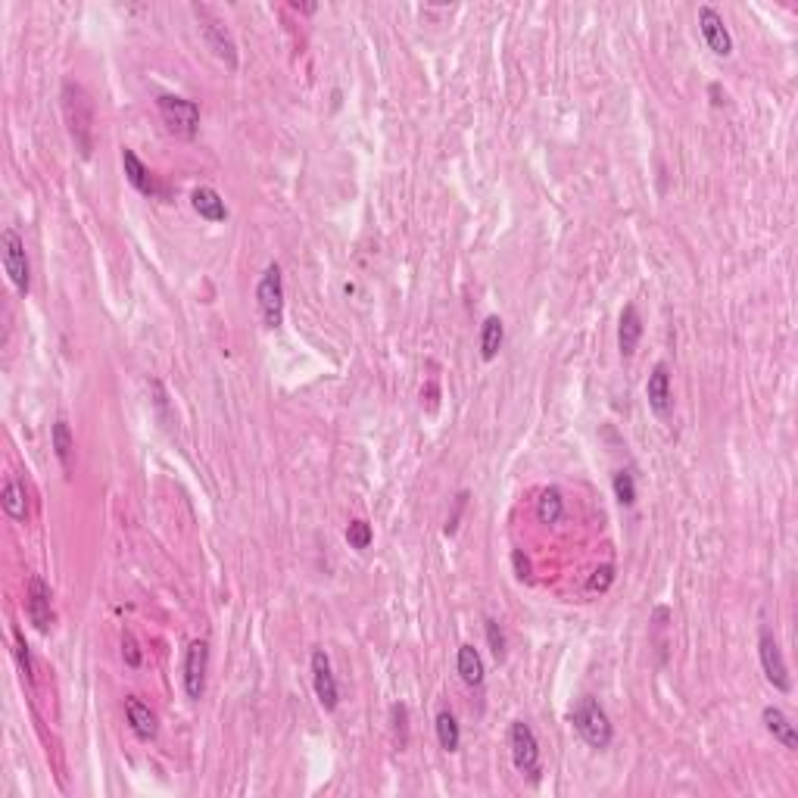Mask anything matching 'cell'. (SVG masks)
I'll return each instance as SVG.
<instances>
[{"mask_svg":"<svg viewBox=\"0 0 798 798\" xmlns=\"http://www.w3.org/2000/svg\"><path fill=\"white\" fill-rule=\"evenodd\" d=\"M455 668H459L461 680H465L468 686H480V683H484V661H480V655H478L474 645H459Z\"/></svg>","mask_w":798,"mask_h":798,"instance_id":"7402d4cb","label":"cell"},{"mask_svg":"<svg viewBox=\"0 0 798 798\" xmlns=\"http://www.w3.org/2000/svg\"><path fill=\"white\" fill-rule=\"evenodd\" d=\"M761 720H764V727H768V733L777 739V743L783 745V749H789V752H795V749H798L795 724L786 718V714L780 711V708H774V705L764 708V711H761Z\"/></svg>","mask_w":798,"mask_h":798,"instance_id":"e0dca14e","label":"cell"},{"mask_svg":"<svg viewBox=\"0 0 798 798\" xmlns=\"http://www.w3.org/2000/svg\"><path fill=\"white\" fill-rule=\"evenodd\" d=\"M122 169H125V179L131 181V187H135L137 194H144V197H156V194H160V185H156L154 172L144 166L141 156H137L135 150L122 147Z\"/></svg>","mask_w":798,"mask_h":798,"instance_id":"5bb4252c","label":"cell"},{"mask_svg":"<svg viewBox=\"0 0 798 798\" xmlns=\"http://www.w3.org/2000/svg\"><path fill=\"white\" fill-rule=\"evenodd\" d=\"M156 110H160L162 122L169 125V131H172V135L185 137V141H191V137L197 135V129H200V106L194 104V100L162 94V97H156Z\"/></svg>","mask_w":798,"mask_h":798,"instance_id":"3957f363","label":"cell"},{"mask_svg":"<svg viewBox=\"0 0 798 798\" xmlns=\"http://www.w3.org/2000/svg\"><path fill=\"white\" fill-rule=\"evenodd\" d=\"M0 259H4V269L10 275L12 287L25 296L31 287V265H29V256H25L22 237L12 228H4V234H0Z\"/></svg>","mask_w":798,"mask_h":798,"instance_id":"8992f818","label":"cell"},{"mask_svg":"<svg viewBox=\"0 0 798 798\" xmlns=\"http://www.w3.org/2000/svg\"><path fill=\"white\" fill-rule=\"evenodd\" d=\"M614 496H618L620 505L636 503V480H633V471H618L614 474Z\"/></svg>","mask_w":798,"mask_h":798,"instance_id":"484cf974","label":"cell"},{"mask_svg":"<svg viewBox=\"0 0 798 798\" xmlns=\"http://www.w3.org/2000/svg\"><path fill=\"white\" fill-rule=\"evenodd\" d=\"M561 511H565V499H561V493L555 490V486L543 490L540 503H536V518H540V524H559Z\"/></svg>","mask_w":798,"mask_h":798,"instance_id":"603a6c76","label":"cell"},{"mask_svg":"<svg viewBox=\"0 0 798 798\" xmlns=\"http://www.w3.org/2000/svg\"><path fill=\"white\" fill-rule=\"evenodd\" d=\"M611 580H614V565H602L599 571L590 578V584H586V586H590L593 593H596V590L602 593V590H608V586H611Z\"/></svg>","mask_w":798,"mask_h":798,"instance_id":"4dcf8cb0","label":"cell"},{"mask_svg":"<svg viewBox=\"0 0 798 798\" xmlns=\"http://www.w3.org/2000/svg\"><path fill=\"white\" fill-rule=\"evenodd\" d=\"M758 655H761L764 677H768V680L774 683L780 693H789V689H793L789 668H786V661H783V652H780V645H777V639H774V633L770 630H761V636H758Z\"/></svg>","mask_w":798,"mask_h":798,"instance_id":"ba28073f","label":"cell"},{"mask_svg":"<svg viewBox=\"0 0 798 798\" xmlns=\"http://www.w3.org/2000/svg\"><path fill=\"white\" fill-rule=\"evenodd\" d=\"M509 749H511V761H515L518 774L530 777V780H540V743H536L534 730L524 720H515L509 730Z\"/></svg>","mask_w":798,"mask_h":798,"instance_id":"5b68a950","label":"cell"},{"mask_svg":"<svg viewBox=\"0 0 798 798\" xmlns=\"http://www.w3.org/2000/svg\"><path fill=\"white\" fill-rule=\"evenodd\" d=\"M256 306L259 315H262L265 328H281L284 321V275H281V265L271 262L265 269L262 281L256 287Z\"/></svg>","mask_w":798,"mask_h":798,"instance_id":"277c9868","label":"cell"},{"mask_svg":"<svg viewBox=\"0 0 798 798\" xmlns=\"http://www.w3.org/2000/svg\"><path fill=\"white\" fill-rule=\"evenodd\" d=\"M645 396H649V409L658 418H670V411H674V394H670V371L664 362H658L652 369L649 381H645Z\"/></svg>","mask_w":798,"mask_h":798,"instance_id":"7c38bea8","label":"cell"},{"mask_svg":"<svg viewBox=\"0 0 798 798\" xmlns=\"http://www.w3.org/2000/svg\"><path fill=\"white\" fill-rule=\"evenodd\" d=\"M125 718H129V724L137 739L150 743V739L156 736V714L150 711L137 695H129V699H125Z\"/></svg>","mask_w":798,"mask_h":798,"instance_id":"2e32d148","label":"cell"},{"mask_svg":"<svg viewBox=\"0 0 798 798\" xmlns=\"http://www.w3.org/2000/svg\"><path fill=\"white\" fill-rule=\"evenodd\" d=\"M206 670H209V643L194 639L185 652V693L191 702H200L206 693Z\"/></svg>","mask_w":798,"mask_h":798,"instance_id":"52a82bcc","label":"cell"},{"mask_svg":"<svg viewBox=\"0 0 798 798\" xmlns=\"http://www.w3.org/2000/svg\"><path fill=\"white\" fill-rule=\"evenodd\" d=\"M503 319L499 315H490V319L480 325V359L484 362H493V359L499 356V350H503Z\"/></svg>","mask_w":798,"mask_h":798,"instance_id":"ffe728a7","label":"cell"},{"mask_svg":"<svg viewBox=\"0 0 798 798\" xmlns=\"http://www.w3.org/2000/svg\"><path fill=\"white\" fill-rule=\"evenodd\" d=\"M436 739L446 752H455L461 743V730H459V720H455L453 711H440L436 714Z\"/></svg>","mask_w":798,"mask_h":798,"instance_id":"cb8c5ba5","label":"cell"},{"mask_svg":"<svg viewBox=\"0 0 798 798\" xmlns=\"http://www.w3.org/2000/svg\"><path fill=\"white\" fill-rule=\"evenodd\" d=\"M699 31H702V37H705V44L718 56H730L733 54V37H730V31H727L724 16H720L714 6L705 4L699 10Z\"/></svg>","mask_w":798,"mask_h":798,"instance_id":"8fae6325","label":"cell"},{"mask_svg":"<svg viewBox=\"0 0 798 798\" xmlns=\"http://www.w3.org/2000/svg\"><path fill=\"white\" fill-rule=\"evenodd\" d=\"M50 586L44 584L41 578L29 580V599H25V611H29V620L37 627L41 633H47L54 627V608H50Z\"/></svg>","mask_w":798,"mask_h":798,"instance_id":"4fadbf2b","label":"cell"},{"mask_svg":"<svg viewBox=\"0 0 798 798\" xmlns=\"http://www.w3.org/2000/svg\"><path fill=\"white\" fill-rule=\"evenodd\" d=\"M394 730H396V743L399 749H405L409 745V708L405 705H394Z\"/></svg>","mask_w":798,"mask_h":798,"instance_id":"f1b7e54d","label":"cell"},{"mask_svg":"<svg viewBox=\"0 0 798 798\" xmlns=\"http://www.w3.org/2000/svg\"><path fill=\"white\" fill-rule=\"evenodd\" d=\"M511 559H515V568H518V578H521V580H528V578H530V565H528V559H524V555H521V553H515V555H511Z\"/></svg>","mask_w":798,"mask_h":798,"instance_id":"d6a6232c","label":"cell"},{"mask_svg":"<svg viewBox=\"0 0 798 798\" xmlns=\"http://www.w3.org/2000/svg\"><path fill=\"white\" fill-rule=\"evenodd\" d=\"M571 724H574V730L580 733V739H584L590 749H599L602 752V749H608V745H611V736H614L611 720H608L605 708H602L599 702L593 699V695H584V699L574 705Z\"/></svg>","mask_w":798,"mask_h":798,"instance_id":"7a4b0ae2","label":"cell"},{"mask_svg":"<svg viewBox=\"0 0 798 798\" xmlns=\"http://www.w3.org/2000/svg\"><path fill=\"white\" fill-rule=\"evenodd\" d=\"M12 645H16V661H19V670H22V677L29 680V686H35V664H31V652H29V643L22 639V633L12 630Z\"/></svg>","mask_w":798,"mask_h":798,"instance_id":"d4e9b609","label":"cell"},{"mask_svg":"<svg viewBox=\"0 0 798 798\" xmlns=\"http://www.w3.org/2000/svg\"><path fill=\"white\" fill-rule=\"evenodd\" d=\"M484 630H486V643H490V652L496 655V661H503V658H505V633H503V627H499L493 618H486L484 620Z\"/></svg>","mask_w":798,"mask_h":798,"instance_id":"83f0119b","label":"cell"},{"mask_svg":"<svg viewBox=\"0 0 798 798\" xmlns=\"http://www.w3.org/2000/svg\"><path fill=\"white\" fill-rule=\"evenodd\" d=\"M62 116H66V129L75 141V150L87 160L94 154V104L85 87L72 79L62 81Z\"/></svg>","mask_w":798,"mask_h":798,"instance_id":"6da1fadb","label":"cell"},{"mask_svg":"<svg viewBox=\"0 0 798 798\" xmlns=\"http://www.w3.org/2000/svg\"><path fill=\"white\" fill-rule=\"evenodd\" d=\"M639 337H643V319H639V309L633 303H627L624 312H620L618 321V346H620V356L630 359L639 346Z\"/></svg>","mask_w":798,"mask_h":798,"instance_id":"9a60e30c","label":"cell"},{"mask_svg":"<svg viewBox=\"0 0 798 798\" xmlns=\"http://www.w3.org/2000/svg\"><path fill=\"white\" fill-rule=\"evenodd\" d=\"M50 443H54V453L60 459V468L66 478H72V455H75V440H72V430H69L66 418H56L54 430H50Z\"/></svg>","mask_w":798,"mask_h":798,"instance_id":"ac0fdd59","label":"cell"},{"mask_svg":"<svg viewBox=\"0 0 798 798\" xmlns=\"http://www.w3.org/2000/svg\"><path fill=\"white\" fill-rule=\"evenodd\" d=\"M0 503H4V511L12 518V521H25V515H29V503H25L22 480H19V478H6L4 496H0Z\"/></svg>","mask_w":798,"mask_h":798,"instance_id":"44dd1931","label":"cell"},{"mask_svg":"<svg viewBox=\"0 0 798 798\" xmlns=\"http://www.w3.org/2000/svg\"><path fill=\"white\" fill-rule=\"evenodd\" d=\"M312 686H315V695H319V705L325 711H334L340 705V689H337V680H334L331 658H328L325 649L312 652Z\"/></svg>","mask_w":798,"mask_h":798,"instance_id":"30bf717a","label":"cell"},{"mask_svg":"<svg viewBox=\"0 0 798 798\" xmlns=\"http://www.w3.org/2000/svg\"><path fill=\"white\" fill-rule=\"evenodd\" d=\"M465 493H461L459 496V503H455V511H453V518H449V524H446V534H455V528H459V518H461V509H465Z\"/></svg>","mask_w":798,"mask_h":798,"instance_id":"1f68e13d","label":"cell"},{"mask_svg":"<svg viewBox=\"0 0 798 798\" xmlns=\"http://www.w3.org/2000/svg\"><path fill=\"white\" fill-rule=\"evenodd\" d=\"M346 540H350L353 549H369L371 540H375V534H371V524L369 521H350V528H346Z\"/></svg>","mask_w":798,"mask_h":798,"instance_id":"4316f807","label":"cell"},{"mask_svg":"<svg viewBox=\"0 0 798 798\" xmlns=\"http://www.w3.org/2000/svg\"><path fill=\"white\" fill-rule=\"evenodd\" d=\"M122 655L129 668H141V649H137V639L131 633H122Z\"/></svg>","mask_w":798,"mask_h":798,"instance_id":"f546056e","label":"cell"},{"mask_svg":"<svg viewBox=\"0 0 798 798\" xmlns=\"http://www.w3.org/2000/svg\"><path fill=\"white\" fill-rule=\"evenodd\" d=\"M197 16H203L200 31H203V37H206L209 50H212V54L219 56L228 69H237V47H234V41H231V35H228L225 25H221L219 19L209 16L206 6H197Z\"/></svg>","mask_w":798,"mask_h":798,"instance_id":"9c48e42d","label":"cell"},{"mask_svg":"<svg viewBox=\"0 0 798 798\" xmlns=\"http://www.w3.org/2000/svg\"><path fill=\"white\" fill-rule=\"evenodd\" d=\"M191 206H194V212H197L200 219H206V221H225L228 219L225 200H221L212 187H197V191L191 194Z\"/></svg>","mask_w":798,"mask_h":798,"instance_id":"d6986e66","label":"cell"}]
</instances>
